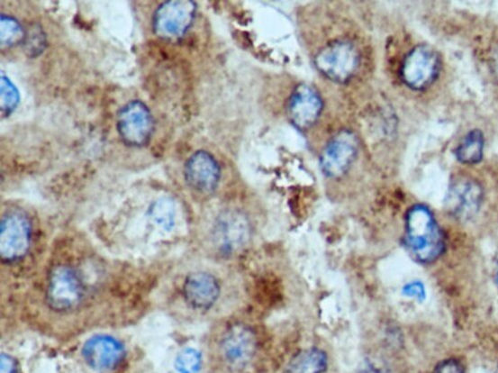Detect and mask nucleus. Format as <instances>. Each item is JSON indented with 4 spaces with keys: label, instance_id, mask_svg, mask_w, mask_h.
I'll return each mask as SVG.
<instances>
[{
    "label": "nucleus",
    "instance_id": "obj_4",
    "mask_svg": "<svg viewBox=\"0 0 498 373\" xmlns=\"http://www.w3.org/2000/svg\"><path fill=\"white\" fill-rule=\"evenodd\" d=\"M405 241L412 257L421 264L439 259L445 250L442 230L425 205H414L407 213Z\"/></svg>",
    "mask_w": 498,
    "mask_h": 373
},
{
    "label": "nucleus",
    "instance_id": "obj_19",
    "mask_svg": "<svg viewBox=\"0 0 498 373\" xmlns=\"http://www.w3.org/2000/svg\"><path fill=\"white\" fill-rule=\"evenodd\" d=\"M26 32L16 19L2 14L0 17V43L2 48H12L24 42Z\"/></svg>",
    "mask_w": 498,
    "mask_h": 373
},
{
    "label": "nucleus",
    "instance_id": "obj_5",
    "mask_svg": "<svg viewBox=\"0 0 498 373\" xmlns=\"http://www.w3.org/2000/svg\"><path fill=\"white\" fill-rule=\"evenodd\" d=\"M251 227L248 216L240 211L225 210L215 218L211 234L212 245L222 258L240 255L249 245Z\"/></svg>",
    "mask_w": 498,
    "mask_h": 373
},
{
    "label": "nucleus",
    "instance_id": "obj_10",
    "mask_svg": "<svg viewBox=\"0 0 498 373\" xmlns=\"http://www.w3.org/2000/svg\"><path fill=\"white\" fill-rule=\"evenodd\" d=\"M257 335L248 325L234 323L222 333L219 349L222 359L234 368H242L257 352Z\"/></svg>",
    "mask_w": 498,
    "mask_h": 373
},
{
    "label": "nucleus",
    "instance_id": "obj_12",
    "mask_svg": "<svg viewBox=\"0 0 498 373\" xmlns=\"http://www.w3.org/2000/svg\"><path fill=\"white\" fill-rule=\"evenodd\" d=\"M81 354L88 368L98 372H108L121 367L126 350L122 342L116 338L98 334L85 342Z\"/></svg>",
    "mask_w": 498,
    "mask_h": 373
},
{
    "label": "nucleus",
    "instance_id": "obj_25",
    "mask_svg": "<svg viewBox=\"0 0 498 373\" xmlns=\"http://www.w3.org/2000/svg\"><path fill=\"white\" fill-rule=\"evenodd\" d=\"M18 365L14 358L7 354H2V373H17Z\"/></svg>",
    "mask_w": 498,
    "mask_h": 373
},
{
    "label": "nucleus",
    "instance_id": "obj_18",
    "mask_svg": "<svg viewBox=\"0 0 498 373\" xmlns=\"http://www.w3.org/2000/svg\"><path fill=\"white\" fill-rule=\"evenodd\" d=\"M148 216L166 232H170L176 225V205L174 200L169 197H161L156 200L149 208Z\"/></svg>",
    "mask_w": 498,
    "mask_h": 373
},
{
    "label": "nucleus",
    "instance_id": "obj_17",
    "mask_svg": "<svg viewBox=\"0 0 498 373\" xmlns=\"http://www.w3.org/2000/svg\"><path fill=\"white\" fill-rule=\"evenodd\" d=\"M484 149V137L479 130H474L466 134L457 148L456 155L459 162L465 164H475L483 159Z\"/></svg>",
    "mask_w": 498,
    "mask_h": 373
},
{
    "label": "nucleus",
    "instance_id": "obj_26",
    "mask_svg": "<svg viewBox=\"0 0 498 373\" xmlns=\"http://www.w3.org/2000/svg\"><path fill=\"white\" fill-rule=\"evenodd\" d=\"M360 373H382L380 369H377L374 364H371L370 362H367L362 369L360 370Z\"/></svg>",
    "mask_w": 498,
    "mask_h": 373
},
{
    "label": "nucleus",
    "instance_id": "obj_9",
    "mask_svg": "<svg viewBox=\"0 0 498 373\" xmlns=\"http://www.w3.org/2000/svg\"><path fill=\"white\" fill-rule=\"evenodd\" d=\"M119 136L126 145L143 147L150 141L154 131L151 111L140 101H131L119 111L117 116Z\"/></svg>",
    "mask_w": 498,
    "mask_h": 373
},
{
    "label": "nucleus",
    "instance_id": "obj_1",
    "mask_svg": "<svg viewBox=\"0 0 498 373\" xmlns=\"http://www.w3.org/2000/svg\"><path fill=\"white\" fill-rule=\"evenodd\" d=\"M158 282L135 264L66 241L30 278L23 317L29 326L58 334L128 325L145 314Z\"/></svg>",
    "mask_w": 498,
    "mask_h": 373
},
{
    "label": "nucleus",
    "instance_id": "obj_24",
    "mask_svg": "<svg viewBox=\"0 0 498 373\" xmlns=\"http://www.w3.org/2000/svg\"><path fill=\"white\" fill-rule=\"evenodd\" d=\"M403 294L420 301H422L426 297L425 287H423L421 282L410 283V285L403 288Z\"/></svg>",
    "mask_w": 498,
    "mask_h": 373
},
{
    "label": "nucleus",
    "instance_id": "obj_7",
    "mask_svg": "<svg viewBox=\"0 0 498 373\" xmlns=\"http://www.w3.org/2000/svg\"><path fill=\"white\" fill-rule=\"evenodd\" d=\"M196 4L191 0H169L155 12L153 29L163 40L181 39L195 22Z\"/></svg>",
    "mask_w": 498,
    "mask_h": 373
},
{
    "label": "nucleus",
    "instance_id": "obj_14",
    "mask_svg": "<svg viewBox=\"0 0 498 373\" xmlns=\"http://www.w3.org/2000/svg\"><path fill=\"white\" fill-rule=\"evenodd\" d=\"M482 200L483 190L479 183L471 178H458L450 186L445 206L452 216L466 221L479 212Z\"/></svg>",
    "mask_w": 498,
    "mask_h": 373
},
{
    "label": "nucleus",
    "instance_id": "obj_6",
    "mask_svg": "<svg viewBox=\"0 0 498 373\" xmlns=\"http://www.w3.org/2000/svg\"><path fill=\"white\" fill-rule=\"evenodd\" d=\"M315 64L324 77L344 84L358 69L359 53L350 42L334 41L319 51Z\"/></svg>",
    "mask_w": 498,
    "mask_h": 373
},
{
    "label": "nucleus",
    "instance_id": "obj_21",
    "mask_svg": "<svg viewBox=\"0 0 498 373\" xmlns=\"http://www.w3.org/2000/svg\"><path fill=\"white\" fill-rule=\"evenodd\" d=\"M202 367V354L195 349H185L177 357L176 368L178 373H200Z\"/></svg>",
    "mask_w": 498,
    "mask_h": 373
},
{
    "label": "nucleus",
    "instance_id": "obj_2",
    "mask_svg": "<svg viewBox=\"0 0 498 373\" xmlns=\"http://www.w3.org/2000/svg\"><path fill=\"white\" fill-rule=\"evenodd\" d=\"M165 293L170 314H205L219 303L222 286L210 271L177 265L167 280Z\"/></svg>",
    "mask_w": 498,
    "mask_h": 373
},
{
    "label": "nucleus",
    "instance_id": "obj_8",
    "mask_svg": "<svg viewBox=\"0 0 498 373\" xmlns=\"http://www.w3.org/2000/svg\"><path fill=\"white\" fill-rule=\"evenodd\" d=\"M440 70L439 54L433 48L422 44L414 48L405 58L401 77L408 87L422 91L433 84Z\"/></svg>",
    "mask_w": 498,
    "mask_h": 373
},
{
    "label": "nucleus",
    "instance_id": "obj_16",
    "mask_svg": "<svg viewBox=\"0 0 498 373\" xmlns=\"http://www.w3.org/2000/svg\"><path fill=\"white\" fill-rule=\"evenodd\" d=\"M327 355L322 350L311 348L301 350L288 363L286 373H324Z\"/></svg>",
    "mask_w": 498,
    "mask_h": 373
},
{
    "label": "nucleus",
    "instance_id": "obj_13",
    "mask_svg": "<svg viewBox=\"0 0 498 373\" xmlns=\"http://www.w3.org/2000/svg\"><path fill=\"white\" fill-rule=\"evenodd\" d=\"M184 176L191 190L202 196H211L218 189L221 168L212 154L197 151L186 162Z\"/></svg>",
    "mask_w": 498,
    "mask_h": 373
},
{
    "label": "nucleus",
    "instance_id": "obj_15",
    "mask_svg": "<svg viewBox=\"0 0 498 373\" xmlns=\"http://www.w3.org/2000/svg\"><path fill=\"white\" fill-rule=\"evenodd\" d=\"M323 102L321 96L312 86H297L289 101V116L299 129H308L321 114Z\"/></svg>",
    "mask_w": 498,
    "mask_h": 373
},
{
    "label": "nucleus",
    "instance_id": "obj_22",
    "mask_svg": "<svg viewBox=\"0 0 498 373\" xmlns=\"http://www.w3.org/2000/svg\"><path fill=\"white\" fill-rule=\"evenodd\" d=\"M46 48L47 35L40 25H34L30 28L24 41L26 54L29 57L34 58L40 56Z\"/></svg>",
    "mask_w": 498,
    "mask_h": 373
},
{
    "label": "nucleus",
    "instance_id": "obj_11",
    "mask_svg": "<svg viewBox=\"0 0 498 373\" xmlns=\"http://www.w3.org/2000/svg\"><path fill=\"white\" fill-rule=\"evenodd\" d=\"M358 147V140L353 132H339L330 141L322 152L321 167L323 174L334 178L343 177L357 158Z\"/></svg>",
    "mask_w": 498,
    "mask_h": 373
},
{
    "label": "nucleus",
    "instance_id": "obj_20",
    "mask_svg": "<svg viewBox=\"0 0 498 373\" xmlns=\"http://www.w3.org/2000/svg\"><path fill=\"white\" fill-rule=\"evenodd\" d=\"M20 103V93L11 79L2 74L0 79V110L3 118L9 117L17 109Z\"/></svg>",
    "mask_w": 498,
    "mask_h": 373
},
{
    "label": "nucleus",
    "instance_id": "obj_23",
    "mask_svg": "<svg viewBox=\"0 0 498 373\" xmlns=\"http://www.w3.org/2000/svg\"><path fill=\"white\" fill-rule=\"evenodd\" d=\"M433 373H465V368L457 359H448L438 364Z\"/></svg>",
    "mask_w": 498,
    "mask_h": 373
},
{
    "label": "nucleus",
    "instance_id": "obj_3",
    "mask_svg": "<svg viewBox=\"0 0 498 373\" xmlns=\"http://www.w3.org/2000/svg\"><path fill=\"white\" fill-rule=\"evenodd\" d=\"M36 250L34 231L29 215L21 210L6 211L0 223V259L3 273L14 276H32L43 259ZM44 257V256H42Z\"/></svg>",
    "mask_w": 498,
    "mask_h": 373
}]
</instances>
